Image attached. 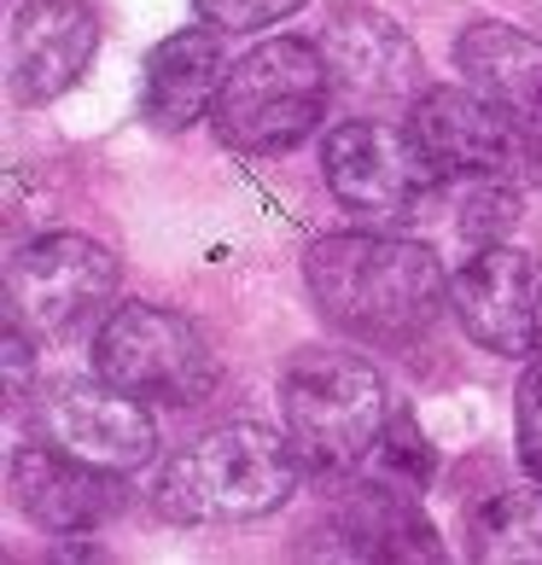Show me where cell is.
Wrapping results in <instances>:
<instances>
[{"label":"cell","instance_id":"1","mask_svg":"<svg viewBox=\"0 0 542 565\" xmlns=\"http://www.w3.org/2000/svg\"><path fill=\"white\" fill-rule=\"evenodd\" d=\"M304 280L321 321L357 344H421L449 309V275L426 239L327 234L304 250Z\"/></svg>","mask_w":542,"mask_h":565},{"label":"cell","instance_id":"2","mask_svg":"<svg viewBox=\"0 0 542 565\" xmlns=\"http://www.w3.org/2000/svg\"><path fill=\"white\" fill-rule=\"evenodd\" d=\"M304 478V455L291 431L268 426H216L193 437L187 449L170 455L158 472L152 508L170 525H240V519H263L291 501Z\"/></svg>","mask_w":542,"mask_h":565},{"label":"cell","instance_id":"3","mask_svg":"<svg viewBox=\"0 0 542 565\" xmlns=\"http://www.w3.org/2000/svg\"><path fill=\"white\" fill-rule=\"evenodd\" d=\"M280 414L309 472L357 478L391 426V396L362 355L298 350L280 373Z\"/></svg>","mask_w":542,"mask_h":565},{"label":"cell","instance_id":"4","mask_svg":"<svg viewBox=\"0 0 542 565\" xmlns=\"http://www.w3.org/2000/svg\"><path fill=\"white\" fill-rule=\"evenodd\" d=\"M327 88H332V71L316 41L275 35L227 65L222 94L211 106V129L227 152H245V158L291 152L298 140L321 129Z\"/></svg>","mask_w":542,"mask_h":565},{"label":"cell","instance_id":"5","mask_svg":"<svg viewBox=\"0 0 542 565\" xmlns=\"http://www.w3.org/2000/svg\"><path fill=\"white\" fill-rule=\"evenodd\" d=\"M94 373L163 408H193L222 380L211 339L163 303H117L94 332Z\"/></svg>","mask_w":542,"mask_h":565},{"label":"cell","instance_id":"6","mask_svg":"<svg viewBox=\"0 0 542 565\" xmlns=\"http://www.w3.org/2000/svg\"><path fill=\"white\" fill-rule=\"evenodd\" d=\"M321 175H327V193L368 222L421 216V204H432L437 186H444V170H437V158L426 152L421 135L397 129V122H373V117L327 129Z\"/></svg>","mask_w":542,"mask_h":565},{"label":"cell","instance_id":"7","mask_svg":"<svg viewBox=\"0 0 542 565\" xmlns=\"http://www.w3.org/2000/svg\"><path fill=\"white\" fill-rule=\"evenodd\" d=\"M408 129L426 140L444 181L496 175V181H542V122L519 117L485 88H426L414 99Z\"/></svg>","mask_w":542,"mask_h":565},{"label":"cell","instance_id":"8","mask_svg":"<svg viewBox=\"0 0 542 565\" xmlns=\"http://www.w3.org/2000/svg\"><path fill=\"white\" fill-rule=\"evenodd\" d=\"M117 291V257L88 234H41L7 263V321L35 344L82 332Z\"/></svg>","mask_w":542,"mask_h":565},{"label":"cell","instance_id":"9","mask_svg":"<svg viewBox=\"0 0 542 565\" xmlns=\"http://www.w3.org/2000/svg\"><path fill=\"white\" fill-rule=\"evenodd\" d=\"M449 309L461 332L508 362H536L542 355V263L508 239L478 245L449 275Z\"/></svg>","mask_w":542,"mask_h":565},{"label":"cell","instance_id":"10","mask_svg":"<svg viewBox=\"0 0 542 565\" xmlns=\"http://www.w3.org/2000/svg\"><path fill=\"white\" fill-rule=\"evenodd\" d=\"M30 431L41 444L65 449L88 467L135 472L158 455V426L140 396L117 391L111 380H53L30 396Z\"/></svg>","mask_w":542,"mask_h":565},{"label":"cell","instance_id":"11","mask_svg":"<svg viewBox=\"0 0 542 565\" xmlns=\"http://www.w3.org/2000/svg\"><path fill=\"white\" fill-rule=\"evenodd\" d=\"M316 47L327 58L332 82L357 99H385V106H403V99L426 94V65L421 47L408 41L403 24H391L385 12L362 7V0H339L327 12V24L316 35Z\"/></svg>","mask_w":542,"mask_h":565},{"label":"cell","instance_id":"12","mask_svg":"<svg viewBox=\"0 0 542 565\" xmlns=\"http://www.w3.org/2000/svg\"><path fill=\"white\" fill-rule=\"evenodd\" d=\"M99 53V12L88 0H24L7 30V82L12 99L47 106L76 88Z\"/></svg>","mask_w":542,"mask_h":565},{"label":"cell","instance_id":"13","mask_svg":"<svg viewBox=\"0 0 542 565\" xmlns=\"http://www.w3.org/2000/svg\"><path fill=\"white\" fill-rule=\"evenodd\" d=\"M123 472L106 467H88L53 444H24L12 449L7 460V490H12V508L30 519L35 531H53V536H82V531H99L123 513Z\"/></svg>","mask_w":542,"mask_h":565},{"label":"cell","instance_id":"14","mask_svg":"<svg viewBox=\"0 0 542 565\" xmlns=\"http://www.w3.org/2000/svg\"><path fill=\"white\" fill-rule=\"evenodd\" d=\"M327 554L339 559H391V565H414V559H444L432 519L421 513V490H403L391 478L357 472L350 490L332 501L327 519Z\"/></svg>","mask_w":542,"mask_h":565},{"label":"cell","instance_id":"15","mask_svg":"<svg viewBox=\"0 0 542 565\" xmlns=\"http://www.w3.org/2000/svg\"><path fill=\"white\" fill-rule=\"evenodd\" d=\"M227 30H176L170 41H158L140 76V117L158 135H181L199 117H211L222 76H227Z\"/></svg>","mask_w":542,"mask_h":565},{"label":"cell","instance_id":"16","mask_svg":"<svg viewBox=\"0 0 542 565\" xmlns=\"http://www.w3.org/2000/svg\"><path fill=\"white\" fill-rule=\"evenodd\" d=\"M455 65L467 71L472 88H485L519 117L542 122V41L536 35L485 18V24H467L455 35Z\"/></svg>","mask_w":542,"mask_h":565},{"label":"cell","instance_id":"17","mask_svg":"<svg viewBox=\"0 0 542 565\" xmlns=\"http://www.w3.org/2000/svg\"><path fill=\"white\" fill-rule=\"evenodd\" d=\"M467 554L490 565H542V478L502 484L467 508Z\"/></svg>","mask_w":542,"mask_h":565},{"label":"cell","instance_id":"18","mask_svg":"<svg viewBox=\"0 0 542 565\" xmlns=\"http://www.w3.org/2000/svg\"><path fill=\"white\" fill-rule=\"evenodd\" d=\"M362 472L391 478V484H403V490H426L432 478H437V449L426 444V431L414 426L408 414H391L380 449H373V460H368Z\"/></svg>","mask_w":542,"mask_h":565},{"label":"cell","instance_id":"19","mask_svg":"<svg viewBox=\"0 0 542 565\" xmlns=\"http://www.w3.org/2000/svg\"><path fill=\"white\" fill-rule=\"evenodd\" d=\"M461 234L478 239V245H490V239H502L508 227L519 222V181H496V175H461Z\"/></svg>","mask_w":542,"mask_h":565},{"label":"cell","instance_id":"20","mask_svg":"<svg viewBox=\"0 0 542 565\" xmlns=\"http://www.w3.org/2000/svg\"><path fill=\"white\" fill-rule=\"evenodd\" d=\"M204 24H216V30H268V24H280V18H291L304 7V0H193Z\"/></svg>","mask_w":542,"mask_h":565},{"label":"cell","instance_id":"21","mask_svg":"<svg viewBox=\"0 0 542 565\" xmlns=\"http://www.w3.org/2000/svg\"><path fill=\"white\" fill-rule=\"evenodd\" d=\"M513 431H519V460H525V472L542 478V355L525 367V380H519Z\"/></svg>","mask_w":542,"mask_h":565}]
</instances>
